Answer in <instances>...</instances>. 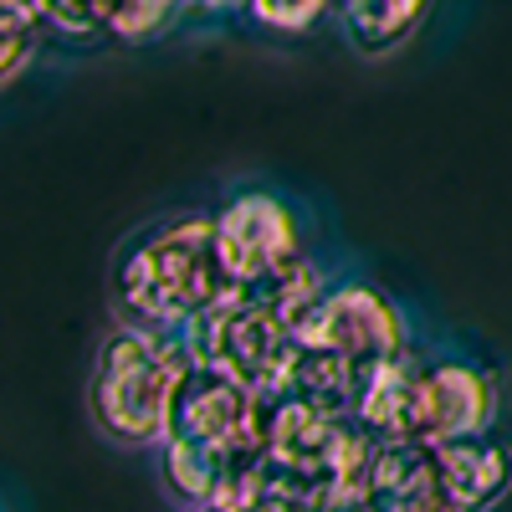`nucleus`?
<instances>
[{
	"instance_id": "1",
	"label": "nucleus",
	"mask_w": 512,
	"mask_h": 512,
	"mask_svg": "<svg viewBox=\"0 0 512 512\" xmlns=\"http://www.w3.org/2000/svg\"><path fill=\"white\" fill-rule=\"evenodd\" d=\"M497 415V390L477 364L461 359H436L425 364L410 349L369 369V384L359 395V425L379 441H425L441 446L456 436L492 431Z\"/></svg>"
},
{
	"instance_id": "2",
	"label": "nucleus",
	"mask_w": 512,
	"mask_h": 512,
	"mask_svg": "<svg viewBox=\"0 0 512 512\" xmlns=\"http://www.w3.org/2000/svg\"><path fill=\"white\" fill-rule=\"evenodd\" d=\"M231 292L216 216H180L149 231L118 267V308L123 323L154 333H185L210 303Z\"/></svg>"
},
{
	"instance_id": "3",
	"label": "nucleus",
	"mask_w": 512,
	"mask_h": 512,
	"mask_svg": "<svg viewBox=\"0 0 512 512\" xmlns=\"http://www.w3.org/2000/svg\"><path fill=\"white\" fill-rule=\"evenodd\" d=\"M190 369L185 333H154L139 323H123L103 338L93 364V420L98 431L123 446H154L164 441L169 400Z\"/></svg>"
},
{
	"instance_id": "4",
	"label": "nucleus",
	"mask_w": 512,
	"mask_h": 512,
	"mask_svg": "<svg viewBox=\"0 0 512 512\" xmlns=\"http://www.w3.org/2000/svg\"><path fill=\"white\" fill-rule=\"evenodd\" d=\"M185 349H190L195 364H210V369L241 379L246 390L267 395V390L282 384V374L292 364L297 328L272 303H262L256 292L231 287L221 303H210L185 328Z\"/></svg>"
},
{
	"instance_id": "5",
	"label": "nucleus",
	"mask_w": 512,
	"mask_h": 512,
	"mask_svg": "<svg viewBox=\"0 0 512 512\" xmlns=\"http://www.w3.org/2000/svg\"><path fill=\"white\" fill-rule=\"evenodd\" d=\"M251 441H262V395L246 390L241 379L190 359L175 400H169L159 446H190V451L231 456Z\"/></svg>"
},
{
	"instance_id": "6",
	"label": "nucleus",
	"mask_w": 512,
	"mask_h": 512,
	"mask_svg": "<svg viewBox=\"0 0 512 512\" xmlns=\"http://www.w3.org/2000/svg\"><path fill=\"white\" fill-rule=\"evenodd\" d=\"M297 344H308L318 354H333L354 369H374L384 359H395L400 349H410L405 338V318L400 308L369 282H338L323 292V303L297 323Z\"/></svg>"
},
{
	"instance_id": "7",
	"label": "nucleus",
	"mask_w": 512,
	"mask_h": 512,
	"mask_svg": "<svg viewBox=\"0 0 512 512\" xmlns=\"http://www.w3.org/2000/svg\"><path fill=\"white\" fill-rule=\"evenodd\" d=\"M216 241H221V262L231 287L267 282L282 272L292 256H303V231H297L292 205L272 190H241L216 210Z\"/></svg>"
},
{
	"instance_id": "8",
	"label": "nucleus",
	"mask_w": 512,
	"mask_h": 512,
	"mask_svg": "<svg viewBox=\"0 0 512 512\" xmlns=\"http://www.w3.org/2000/svg\"><path fill=\"white\" fill-rule=\"evenodd\" d=\"M359 497L369 502V512H466L446 492L436 446L400 441V436L374 446V456L364 466V482H359Z\"/></svg>"
},
{
	"instance_id": "9",
	"label": "nucleus",
	"mask_w": 512,
	"mask_h": 512,
	"mask_svg": "<svg viewBox=\"0 0 512 512\" xmlns=\"http://www.w3.org/2000/svg\"><path fill=\"white\" fill-rule=\"evenodd\" d=\"M436 456H441L446 492L466 512H487V507H497L512 492V446L502 436H492V431L441 441Z\"/></svg>"
},
{
	"instance_id": "10",
	"label": "nucleus",
	"mask_w": 512,
	"mask_h": 512,
	"mask_svg": "<svg viewBox=\"0 0 512 512\" xmlns=\"http://www.w3.org/2000/svg\"><path fill=\"white\" fill-rule=\"evenodd\" d=\"M425 11H431V0H338L333 16L344 21V31L359 52L384 57L420 31Z\"/></svg>"
},
{
	"instance_id": "11",
	"label": "nucleus",
	"mask_w": 512,
	"mask_h": 512,
	"mask_svg": "<svg viewBox=\"0 0 512 512\" xmlns=\"http://www.w3.org/2000/svg\"><path fill=\"white\" fill-rule=\"evenodd\" d=\"M328 11H338V0H251V16L272 31H308Z\"/></svg>"
},
{
	"instance_id": "12",
	"label": "nucleus",
	"mask_w": 512,
	"mask_h": 512,
	"mask_svg": "<svg viewBox=\"0 0 512 512\" xmlns=\"http://www.w3.org/2000/svg\"><path fill=\"white\" fill-rule=\"evenodd\" d=\"M195 512H313V507L297 502V497H282V492H267L262 502H251V507H195Z\"/></svg>"
},
{
	"instance_id": "13",
	"label": "nucleus",
	"mask_w": 512,
	"mask_h": 512,
	"mask_svg": "<svg viewBox=\"0 0 512 512\" xmlns=\"http://www.w3.org/2000/svg\"><path fill=\"white\" fill-rule=\"evenodd\" d=\"M185 16H231V11H251V0H180Z\"/></svg>"
},
{
	"instance_id": "14",
	"label": "nucleus",
	"mask_w": 512,
	"mask_h": 512,
	"mask_svg": "<svg viewBox=\"0 0 512 512\" xmlns=\"http://www.w3.org/2000/svg\"><path fill=\"white\" fill-rule=\"evenodd\" d=\"M313 512H369V502L359 492H333V497L313 502Z\"/></svg>"
}]
</instances>
